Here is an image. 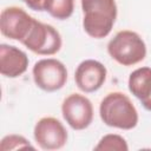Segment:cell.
<instances>
[{"instance_id": "6da1fadb", "label": "cell", "mask_w": 151, "mask_h": 151, "mask_svg": "<svg viewBox=\"0 0 151 151\" xmlns=\"http://www.w3.org/2000/svg\"><path fill=\"white\" fill-rule=\"evenodd\" d=\"M83 27L96 39L105 38L112 31L117 18L116 0H81Z\"/></svg>"}, {"instance_id": "7a4b0ae2", "label": "cell", "mask_w": 151, "mask_h": 151, "mask_svg": "<svg viewBox=\"0 0 151 151\" xmlns=\"http://www.w3.org/2000/svg\"><path fill=\"white\" fill-rule=\"evenodd\" d=\"M99 114L104 124L122 130H131L138 124V112L131 99L122 92H111L101 100Z\"/></svg>"}, {"instance_id": "3957f363", "label": "cell", "mask_w": 151, "mask_h": 151, "mask_svg": "<svg viewBox=\"0 0 151 151\" xmlns=\"http://www.w3.org/2000/svg\"><path fill=\"white\" fill-rule=\"evenodd\" d=\"M110 57L123 66H132L146 57V45L140 35L133 31L118 32L107 44Z\"/></svg>"}, {"instance_id": "277c9868", "label": "cell", "mask_w": 151, "mask_h": 151, "mask_svg": "<svg viewBox=\"0 0 151 151\" xmlns=\"http://www.w3.org/2000/svg\"><path fill=\"white\" fill-rule=\"evenodd\" d=\"M35 85L46 92H54L64 87L67 81L66 66L54 58L37 61L32 70Z\"/></svg>"}, {"instance_id": "5b68a950", "label": "cell", "mask_w": 151, "mask_h": 151, "mask_svg": "<svg viewBox=\"0 0 151 151\" xmlns=\"http://www.w3.org/2000/svg\"><path fill=\"white\" fill-rule=\"evenodd\" d=\"M21 44L34 53L41 55H52L59 52L63 41L59 32L53 26L42 24L35 19L31 32Z\"/></svg>"}, {"instance_id": "8992f818", "label": "cell", "mask_w": 151, "mask_h": 151, "mask_svg": "<svg viewBox=\"0 0 151 151\" xmlns=\"http://www.w3.org/2000/svg\"><path fill=\"white\" fill-rule=\"evenodd\" d=\"M35 19L17 6L6 7L0 14V29L2 35L22 42L31 32Z\"/></svg>"}, {"instance_id": "52a82bcc", "label": "cell", "mask_w": 151, "mask_h": 151, "mask_svg": "<svg viewBox=\"0 0 151 151\" xmlns=\"http://www.w3.org/2000/svg\"><path fill=\"white\" fill-rule=\"evenodd\" d=\"M61 113L66 123L73 130H84L93 120V106L91 100L79 93L66 97L61 104Z\"/></svg>"}, {"instance_id": "ba28073f", "label": "cell", "mask_w": 151, "mask_h": 151, "mask_svg": "<svg viewBox=\"0 0 151 151\" xmlns=\"http://www.w3.org/2000/svg\"><path fill=\"white\" fill-rule=\"evenodd\" d=\"M34 139L42 150H59L68 138L63 123L54 117H44L34 126Z\"/></svg>"}, {"instance_id": "9c48e42d", "label": "cell", "mask_w": 151, "mask_h": 151, "mask_svg": "<svg viewBox=\"0 0 151 151\" xmlns=\"http://www.w3.org/2000/svg\"><path fill=\"white\" fill-rule=\"evenodd\" d=\"M106 67L98 60L87 59L81 61L74 72V80L79 90L91 93L99 90L106 80Z\"/></svg>"}, {"instance_id": "30bf717a", "label": "cell", "mask_w": 151, "mask_h": 151, "mask_svg": "<svg viewBox=\"0 0 151 151\" xmlns=\"http://www.w3.org/2000/svg\"><path fill=\"white\" fill-rule=\"evenodd\" d=\"M28 67L27 54L15 46L0 45V72L7 78H17L26 72Z\"/></svg>"}, {"instance_id": "8fae6325", "label": "cell", "mask_w": 151, "mask_h": 151, "mask_svg": "<svg viewBox=\"0 0 151 151\" xmlns=\"http://www.w3.org/2000/svg\"><path fill=\"white\" fill-rule=\"evenodd\" d=\"M130 92L140 103L151 98V67H139L129 77Z\"/></svg>"}, {"instance_id": "7c38bea8", "label": "cell", "mask_w": 151, "mask_h": 151, "mask_svg": "<svg viewBox=\"0 0 151 151\" xmlns=\"http://www.w3.org/2000/svg\"><path fill=\"white\" fill-rule=\"evenodd\" d=\"M74 9V0H45L44 11L59 20L68 19Z\"/></svg>"}, {"instance_id": "4fadbf2b", "label": "cell", "mask_w": 151, "mask_h": 151, "mask_svg": "<svg viewBox=\"0 0 151 151\" xmlns=\"http://www.w3.org/2000/svg\"><path fill=\"white\" fill-rule=\"evenodd\" d=\"M96 151H127L129 146L126 140L119 134H106L94 146Z\"/></svg>"}, {"instance_id": "5bb4252c", "label": "cell", "mask_w": 151, "mask_h": 151, "mask_svg": "<svg viewBox=\"0 0 151 151\" xmlns=\"http://www.w3.org/2000/svg\"><path fill=\"white\" fill-rule=\"evenodd\" d=\"M1 151H9V150H18V149H34L31 143L20 134H7L2 138L1 145H0Z\"/></svg>"}, {"instance_id": "9a60e30c", "label": "cell", "mask_w": 151, "mask_h": 151, "mask_svg": "<svg viewBox=\"0 0 151 151\" xmlns=\"http://www.w3.org/2000/svg\"><path fill=\"white\" fill-rule=\"evenodd\" d=\"M24 1L31 9H34V11H44V4H45V0H21Z\"/></svg>"}, {"instance_id": "2e32d148", "label": "cell", "mask_w": 151, "mask_h": 151, "mask_svg": "<svg viewBox=\"0 0 151 151\" xmlns=\"http://www.w3.org/2000/svg\"><path fill=\"white\" fill-rule=\"evenodd\" d=\"M142 105L144 106V109H146L147 111H151V98L150 99H147V100H145V101H143L142 103Z\"/></svg>"}]
</instances>
